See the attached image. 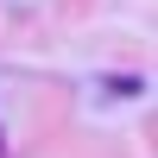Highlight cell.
Returning a JSON list of instances; mask_svg holds the SVG:
<instances>
[{
  "instance_id": "cell-1",
  "label": "cell",
  "mask_w": 158,
  "mask_h": 158,
  "mask_svg": "<svg viewBox=\"0 0 158 158\" xmlns=\"http://www.w3.org/2000/svg\"><path fill=\"white\" fill-rule=\"evenodd\" d=\"M108 89H114V95H146V82H139V76H114Z\"/></svg>"
}]
</instances>
